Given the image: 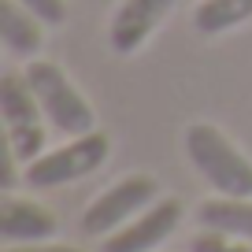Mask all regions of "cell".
I'll use <instances>...</instances> for the list:
<instances>
[{"label":"cell","mask_w":252,"mask_h":252,"mask_svg":"<svg viewBox=\"0 0 252 252\" xmlns=\"http://www.w3.org/2000/svg\"><path fill=\"white\" fill-rule=\"evenodd\" d=\"M186 156L200 178L222 197H252V159L212 123H193L186 130Z\"/></svg>","instance_id":"6da1fadb"},{"label":"cell","mask_w":252,"mask_h":252,"mask_svg":"<svg viewBox=\"0 0 252 252\" xmlns=\"http://www.w3.org/2000/svg\"><path fill=\"white\" fill-rule=\"evenodd\" d=\"M23 74H26V82H30L33 96H37L41 111H45V119L60 130V134L78 137V134L96 130V115H93V108H89V100L78 93V86L63 74L60 63L30 60L23 67Z\"/></svg>","instance_id":"7a4b0ae2"},{"label":"cell","mask_w":252,"mask_h":252,"mask_svg":"<svg viewBox=\"0 0 252 252\" xmlns=\"http://www.w3.org/2000/svg\"><path fill=\"white\" fill-rule=\"evenodd\" d=\"M111 156V141L108 134L100 130H89V134L71 137L67 145L52 152H41L37 159L26 163V186L30 189H56V186H67V182H78L86 174L100 171Z\"/></svg>","instance_id":"3957f363"},{"label":"cell","mask_w":252,"mask_h":252,"mask_svg":"<svg viewBox=\"0 0 252 252\" xmlns=\"http://www.w3.org/2000/svg\"><path fill=\"white\" fill-rule=\"evenodd\" d=\"M0 119L8 130V152L19 163H30L45 152V111L23 71H8L0 78Z\"/></svg>","instance_id":"277c9868"},{"label":"cell","mask_w":252,"mask_h":252,"mask_svg":"<svg viewBox=\"0 0 252 252\" xmlns=\"http://www.w3.org/2000/svg\"><path fill=\"white\" fill-rule=\"evenodd\" d=\"M156 189H159L156 178H149V174H130V178L111 182L100 197L89 200V208L82 212V234H89V237L115 234L123 222H130L149 204H156Z\"/></svg>","instance_id":"5b68a950"},{"label":"cell","mask_w":252,"mask_h":252,"mask_svg":"<svg viewBox=\"0 0 252 252\" xmlns=\"http://www.w3.org/2000/svg\"><path fill=\"white\" fill-rule=\"evenodd\" d=\"M178 222H182V204L174 197H163L149 204L141 215H134L130 222H123L115 234L104 237V252H152L178 230Z\"/></svg>","instance_id":"8992f818"},{"label":"cell","mask_w":252,"mask_h":252,"mask_svg":"<svg viewBox=\"0 0 252 252\" xmlns=\"http://www.w3.org/2000/svg\"><path fill=\"white\" fill-rule=\"evenodd\" d=\"M178 0H123L119 11L111 15L108 26V41L119 56H130L149 41V33L156 30L167 19V11L174 8Z\"/></svg>","instance_id":"52a82bcc"},{"label":"cell","mask_w":252,"mask_h":252,"mask_svg":"<svg viewBox=\"0 0 252 252\" xmlns=\"http://www.w3.org/2000/svg\"><path fill=\"white\" fill-rule=\"evenodd\" d=\"M60 234V219L37 200L23 197H4L0 204V237L8 245H26V241H52Z\"/></svg>","instance_id":"ba28073f"},{"label":"cell","mask_w":252,"mask_h":252,"mask_svg":"<svg viewBox=\"0 0 252 252\" xmlns=\"http://www.w3.org/2000/svg\"><path fill=\"white\" fill-rule=\"evenodd\" d=\"M41 26L45 23L33 11H26L19 0H0V41H4V48L11 56L33 60L41 52V45H45V30Z\"/></svg>","instance_id":"9c48e42d"},{"label":"cell","mask_w":252,"mask_h":252,"mask_svg":"<svg viewBox=\"0 0 252 252\" xmlns=\"http://www.w3.org/2000/svg\"><path fill=\"white\" fill-rule=\"evenodd\" d=\"M197 219L208 230H222L230 237L252 241V197H222V193H215L197 208Z\"/></svg>","instance_id":"30bf717a"},{"label":"cell","mask_w":252,"mask_h":252,"mask_svg":"<svg viewBox=\"0 0 252 252\" xmlns=\"http://www.w3.org/2000/svg\"><path fill=\"white\" fill-rule=\"evenodd\" d=\"M252 19V0H200L193 8V26L197 33H226L234 26Z\"/></svg>","instance_id":"8fae6325"},{"label":"cell","mask_w":252,"mask_h":252,"mask_svg":"<svg viewBox=\"0 0 252 252\" xmlns=\"http://www.w3.org/2000/svg\"><path fill=\"white\" fill-rule=\"evenodd\" d=\"M189 252H252V241L245 237H230L222 230H200L193 241H189Z\"/></svg>","instance_id":"7c38bea8"},{"label":"cell","mask_w":252,"mask_h":252,"mask_svg":"<svg viewBox=\"0 0 252 252\" xmlns=\"http://www.w3.org/2000/svg\"><path fill=\"white\" fill-rule=\"evenodd\" d=\"M19 4L26 11H33L45 26H60L67 19V0H19Z\"/></svg>","instance_id":"4fadbf2b"},{"label":"cell","mask_w":252,"mask_h":252,"mask_svg":"<svg viewBox=\"0 0 252 252\" xmlns=\"http://www.w3.org/2000/svg\"><path fill=\"white\" fill-rule=\"evenodd\" d=\"M8 252H82L74 245H56V241H26V245H11Z\"/></svg>","instance_id":"5bb4252c"}]
</instances>
